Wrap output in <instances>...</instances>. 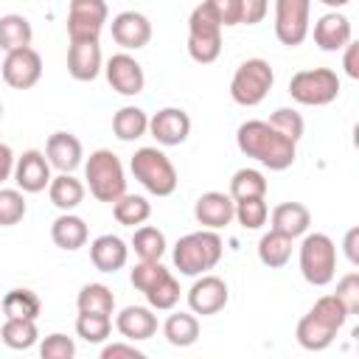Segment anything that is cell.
I'll return each instance as SVG.
<instances>
[{"label":"cell","instance_id":"cell-23","mask_svg":"<svg viewBox=\"0 0 359 359\" xmlns=\"http://www.w3.org/2000/svg\"><path fill=\"white\" fill-rule=\"evenodd\" d=\"M90 261L98 272H118L129 261V247H126L123 238H118L112 233H104L90 244Z\"/></svg>","mask_w":359,"mask_h":359},{"label":"cell","instance_id":"cell-8","mask_svg":"<svg viewBox=\"0 0 359 359\" xmlns=\"http://www.w3.org/2000/svg\"><path fill=\"white\" fill-rule=\"evenodd\" d=\"M289 95L303 107H325L339 95V76L331 67L297 70L289 79Z\"/></svg>","mask_w":359,"mask_h":359},{"label":"cell","instance_id":"cell-29","mask_svg":"<svg viewBox=\"0 0 359 359\" xmlns=\"http://www.w3.org/2000/svg\"><path fill=\"white\" fill-rule=\"evenodd\" d=\"M0 339L6 348L11 351H28L36 345L39 339V328L36 320H22V317H6L3 328H0Z\"/></svg>","mask_w":359,"mask_h":359},{"label":"cell","instance_id":"cell-21","mask_svg":"<svg viewBox=\"0 0 359 359\" xmlns=\"http://www.w3.org/2000/svg\"><path fill=\"white\" fill-rule=\"evenodd\" d=\"M115 328L129 342H143L157 334V314L151 311V306H126L115 317Z\"/></svg>","mask_w":359,"mask_h":359},{"label":"cell","instance_id":"cell-24","mask_svg":"<svg viewBox=\"0 0 359 359\" xmlns=\"http://www.w3.org/2000/svg\"><path fill=\"white\" fill-rule=\"evenodd\" d=\"M269 222H272V230L289 236V238H297L309 230L311 224V213L303 202H280L272 208L269 213Z\"/></svg>","mask_w":359,"mask_h":359},{"label":"cell","instance_id":"cell-7","mask_svg":"<svg viewBox=\"0 0 359 359\" xmlns=\"http://www.w3.org/2000/svg\"><path fill=\"white\" fill-rule=\"evenodd\" d=\"M300 272L311 286H328L337 275V244L325 233H309L300 241Z\"/></svg>","mask_w":359,"mask_h":359},{"label":"cell","instance_id":"cell-50","mask_svg":"<svg viewBox=\"0 0 359 359\" xmlns=\"http://www.w3.org/2000/svg\"><path fill=\"white\" fill-rule=\"evenodd\" d=\"M356 241H359V227H351L348 233H345V255H348V261L356 266L359 264V250H356Z\"/></svg>","mask_w":359,"mask_h":359},{"label":"cell","instance_id":"cell-3","mask_svg":"<svg viewBox=\"0 0 359 359\" xmlns=\"http://www.w3.org/2000/svg\"><path fill=\"white\" fill-rule=\"evenodd\" d=\"M224 255V244L219 238L216 230H196V233H188L182 236L177 244H174V266L180 269V275H188V278H196V275H205L210 272Z\"/></svg>","mask_w":359,"mask_h":359},{"label":"cell","instance_id":"cell-40","mask_svg":"<svg viewBox=\"0 0 359 359\" xmlns=\"http://www.w3.org/2000/svg\"><path fill=\"white\" fill-rule=\"evenodd\" d=\"M25 196L20 188H0V227H14L25 219Z\"/></svg>","mask_w":359,"mask_h":359},{"label":"cell","instance_id":"cell-22","mask_svg":"<svg viewBox=\"0 0 359 359\" xmlns=\"http://www.w3.org/2000/svg\"><path fill=\"white\" fill-rule=\"evenodd\" d=\"M104 67L101 45L95 42H70L67 48V73L76 81H93Z\"/></svg>","mask_w":359,"mask_h":359},{"label":"cell","instance_id":"cell-6","mask_svg":"<svg viewBox=\"0 0 359 359\" xmlns=\"http://www.w3.org/2000/svg\"><path fill=\"white\" fill-rule=\"evenodd\" d=\"M272 84H275L272 65L261 56H252V59H244L236 67L233 81H230V98L238 107H258L269 95Z\"/></svg>","mask_w":359,"mask_h":359},{"label":"cell","instance_id":"cell-13","mask_svg":"<svg viewBox=\"0 0 359 359\" xmlns=\"http://www.w3.org/2000/svg\"><path fill=\"white\" fill-rule=\"evenodd\" d=\"M227 300H230V289L219 275H208V272L196 275L194 286L188 289V309L202 317L219 314L227 306Z\"/></svg>","mask_w":359,"mask_h":359},{"label":"cell","instance_id":"cell-14","mask_svg":"<svg viewBox=\"0 0 359 359\" xmlns=\"http://www.w3.org/2000/svg\"><path fill=\"white\" fill-rule=\"evenodd\" d=\"M104 73H107L109 87H112L118 95L132 98V95L143 93V87H146V76H143L140 62H137L132 53H126V50H123V53L109 56V59H107Z\"/></svg>","mask_w":359,"mask_h":359},{"label":"cell","instance_id":"cell-32","mask_svg":"<svg viewBox=\"0 0 359 359\" xmlns=\"http://www.w3.org/2000/svg\"><path fill=\"white\" fill-rule=\"evenodd\" d=\"M112 216L118 224L123 227H135V224H143L149 216H151V205L146 196H137V194H121L115 202H112Z\"/></svg>","mask_w":359,"mask_h":359},{"label":"cell","instance_id":"cell-17","mask_svg":"<svg viewBox=\"0 0 359 359\" xmlns=\"http://www.w3.org/2000/svg\"><path fill=\"white\" fill-rule=\"evenodd\" d=\"M109 31H112V39L123 50H140L151 39V22L140 11H121V14H115Z\"/></svg>","mask_w":359,"mask_h":359},{"label":"cell","instance_id":"cell-35","mask_svg":"<svg viewBox=\"0 0 359 359\" xmlns=\"http://www.w3.org/2000/svg\"><path fill=\"white\" fill-rule=\"evenodd\" d=\"M79 311H93V314H112L115 311V294L104 283H84L79 297H76Z\"/></svg>","mask_w":359,"mask_h":359},{"label":"cell","instance_id":"cell-26","mask_svg":"<svg viewBox=\"0 0 359 359\" xmlns=\"http://www.w3.org/2000/svg\"><path fill=\"white\" fill-rule=\"evenodd\" d=\"M163 337L174 348H188L199 339V320L194 311H174L163 323Z\"/></svg>","mask_w":359,"mask_h":359},{"label":"cell","instance_id":"cell-37","mask_svg":"<svg viewBox=\"0 0 359 359\" xmlns=\"http://www.w3.org/2000/svg\"><path fill=\"white\" fill-rule=\"evenodd\" d=\"M146 294V300H149V306L154 309V311H171L177 303H180V283H177V278L168 272V275H163L149 292H143Z\"/></svg>","mask_w":359,"mask_h":359},{"label":"cell","instance_id":"cell-42","mask_svg":"<svg viewBox=\"0 0 359 359\" xmlns=\"http://www.w3.org/2000/svg\"><path fill=\"white\" fill-rule=\"evenodd\" d=\"M163 275H168V269L160 264V261H137L135 269L129 272V280L137 292H149Z\"/></svg>","mask_w":359,"mask_h":359},{"label":"cell","instance_id":"cell-52","mask_svg":"<svg viewBox=\"0 0 359 359\" xmlns=\"http://www.w3.org/2000/svg\"><path fill=\"white\" fill-rule=\"evenodd\" d=\"M0 118H3V104H0Z\"/></svg>","mask_w":359,"mask_h":359},{"label":"cell","instance_id":"cell-47","mask_svg":"<svg viewBox=\"0 0 359 359\" xmlns=\"http://www.w3.org/2000/svg\"><path fill=\"white\" fill-rule=\"evenodd\" d=\"M101 359H143V351L126 342H109L101 348Z\"/></svg>","mask_w":359,"mask_h":359},{"label":"cell","instance_id":"cell-49","mask_svg":"<svg viewBox=\"0 0 359 359\" xmlns=\"http://www.w3.org/2000/svg\"><path fill=\"white\" fill-rule=\"evenodd\" d=\"M14 151H11V146H6V143H0V182H6L8 177H11V171H14Z\"/></svg>","mask_w":359,"mask_h":359},{"label":"cell","instance_id":"cell-5","mask_svg":"<svg viewBox=\"0 0 359 359\" xmlns=\"http://www.w3.org/2000/svg\"><path fill=\"white\" fill-rule=\"evenodd\" d=\"M135 180L154 196H171L177 191V168L174 163L157 149V146H143L132 154V163H129Z\"/></svg>","mask_w":359,"mask_h":359},{"label":"cell","instance_id":"cell-51","mask_svg":"<svg viewBox=\"0 0 359 359\" xmlns=\"http://www.w3.org/2000/svg\"><path fill=\"white\" fill-rule=\"evenodd\" d=\"M323 6H328V8H342V6H348L351 0H320Z\"/></svg>","mask_w":359,"mask_h":359},{"label":"cell","instance_id":"cell-15","mask_svg":"<svg viewBox=\"0 0 359 359\" xmlns=\"http://www.w3.org/2000/svg\"><path fill=\"white\" fill-rule=\"evenodd\" d=\"M17 188L22 194H39L50 185V163L45 157V151L39 149H28L14 160V171H11Z\"/></svg>","mask_w":359,"mask_h":359},{"label":"cell","instance_id":"cell-19","mask_svg":"<svg viewBox=\"0 0 359 359\" xmlns=\"http://www.w3.org/2000/svg\"><path fill=\"white\" fill-rule=\"evenodd\" d=\"M45 157L50 163V168L62 171V174H73L79 165H81V157H84V149H81V140L70 132H53L45 143Z\"/></svg>","mask_w":359,"mask_h":359},{"label":"cell","instance_id":"cell-27","mask_svg":"<svg viewBox=\"0 0 359 359\" xmlns=\"http://www.w3.org/2000/svg\"><path fill=\"white\" fill-rule=\"evenodd\" d=\"M48 196L50 202L65 213V210H76L81 202H84V182L76 180L73 174H62L59 177H50V185H48Z\"/></svg>","mask_w":359,"mask_h":359},{"label":"cell","instance_id":"cell-46","mask_svg":"<svg viewBox=\"0 0 359 359\" xmlns=\"http://www.w3.org/2000/svg\"><path fill=\"white\" fill-rule=\"evenodd\" d=\"M238 3H241V25H258L269 11V0H238Z\"/></svg>","mask_w":359,"mask_h":359},{"label":"cell","instance_id":"cell-45","mask_svg":"<svg viewBox=\"0 0 359 359\" xmlns=\"http://www.w3.org/2000/svg\"><path fill=\"white\" fill-rule=\"evenodd\" d=\"M342 306L348 309V314H356L359 311V272H348L339 283H337V292H334Z\"/></svg>","mask_w":359,"mask_h":359},{"label":"cell","instance_id":"cell-30","mask_svg":"<svg viewBox=\"0 0 359 359\" xmlns=\"http://www.w3.org/2000/svg\"><path fill=\"white\" fill-rule=\"evenodd\" d=\"M112 132H115L118 140L132 143V140H137L149 132V115L140 107H121L112 115Z\"/></svg>","mask_w":359,"mask_h":359},{"label":"cell","instance_id":"cell-44","mask_svg":"<svg viewBox=\"0 0 359 359\" xmlns=\"http://www.w3.org/2000/svg\"><path fill=\"white\" fill-rule=\"evenodd\" d=\"M202 6L216 17L222 28L241 25V3L238 0H202Z\"/></svg>","mask_w":359,"mask_h":359},{"label":"cell","instance_id":"cell-48","mask_svg":"<svg viewBox=\"0 0 359 359\" xmlns=\"http://www.w3.org/2000/svg\"><path fill=\"white\" fill-rule=\"evenodd\" d=\"M342 50H345V56H342V67H345V73H348L351 79H359V45L351 39Z\"/></svg>","mask_w":359,"mask_h":359},{"label":"cell","instance_id":"cell-12","mask_svg":"<svg viewBox=\"0 0 359 359\" xmlns=\"http://www.w3.org/2000/svg\"><path fill=\"white\" fill-rule=\"evenodd\" d=\"M3 81L14 90H31L39 79H42V56L25 45V48H17V50H8L6 59H3Z\"/></svg>","mask_w":359,"mask_h":359},{"label":"cell","instance_id":"cell-11","mask_svg":"<svg viewBox=\"0 0 359 359\" xmlns=\"http://www.w3.org/2000/svg\"><path fill=\"white\" fill-rule=\"evenodd\" d=\"M311 0H275V36L286 48L303 45L309 36Z\"/></svg>","mask_w":359,"mask_h":359},{"label":"cell","instance_id":"cell-34","mask_svg":"<svg viewBox=\"0 0 359 359\" xmlns=\"http://www.w3.org/2000/svg\"><path fill=\"white\" fill-rule=\"evenodd\" d=\"M42 311V300L31 289H11L3 297V314L6 317H22V320H36Z\"/></svg>","mask_w":359,"mask_h":359},{"label":"cell","instance_id":"cell-18","mask_svg":"<svg viewBox=\"0 0 359 359\" xmlns=\"http://www.w3.org/2000/svg\"><path fill=\"white\" fill-rule=\"evenodd\" d=\"M233 213H236V202L230 194H222V191H208L196 199L194 205V216L202 227L208 230H222L233 222Z\"/></svg>","mask_w":359,"mask_h":359},{"label":"cell","instance_id":"cell-9","mask_svg":"<svg viewBox=\"0 0 359 359\" xmlns=\"http://www.w3.org/2000/svg\"><path fill=\"white\" fill-rule=\"evenodd\" d=\"M188 53L199 65H210L222 53V25L202 3L188 17Z\"/></svg>","mask_w":359,"mask_h":359},{"label":"cell","instance_id":"cell-38","mask_svg":"<svg viewBox=\"0 0 359 359\" xmlns=\"http://www.w3.org/2000/svg\"><path fill=\"white\" fill-rule=\"evenodd\" d=\"M76 334L84 342H104L112 334V320H109V314L79 311V317H76Z\"/></svg>","mask_w":359,"mask_h":359},{"label":"cell","instance_id":"cell-33","mask_svg":"<svg viewBox=\"0 0 359 359\" xmlns=\"http://www.w3.org/2000/svg\"><path fill=\"white\" fill-rule=\"evenodd\" d=\"M132 250L140 261H160L165 252V236L160 227L151 224H140L132 236Z\"/></svg>","mask_w":359,"mask_h":359},{"label":"cell","instance_id":"cell-28","mask_svg":"<svg viewBox=\"0 0 359 359\" xmlns=\"http://www.w3.org/2000/svg\"><path fill=\"white\" fill-rule=\"evenodd\" d=\"M292 241H294V238H289V236H283V233H278V230L264 233L261 241H258V261H261L264 266H269V269L286 266L289 258H292Z\"/></svg>","mask_w":359,"mask_h":359},{"label":"cell","instance_id":"cell-16","mask_svg":"<svg viewBox=\"0 0 359 359\" xmlns=\"http://www.w3.org/2000/svg\"><path fill=\"white\" fill-rule=\"evenodd\" d=\"M149 132L160 146H180L191 135V118L180 107H163L149 118Z\"/></svg>","mask_w":359,"mask_h":359},{"label":"cell","instance_id":"cell-20","mask_svg":"<svg viewBox=\"0 0 359 359\" xmlns=\"http://www.w3.org/2000/svg\"><path fill=\"white\" fill-rule=\"evenodd\" d=\"M353 39L351 20L339 11H328L314 22V45L320 50H342Z\"/></svg>","mask_w":359,"mask_h":359},{"label":"cell","instance_id":"cell-2","mask_svg":"<svg viewBox=\"0 0 359 359\" xmlns=\"http://www.w3.org/2000/svg\"><path fill=\"white\" fill-rule=\"evenodd\" d=\"M348 317L351 314L342 306V300L337 294H325L309 309V314L300 317L294 337L306 351H325L339 334V328L348 323Z\"/></svg>","mask_w":359,"mask_h":359},{"label":"cell","instance_id":"cell-4","mask_svg":"<svg viewBox=\"0 0 359 359\" xmlns=\"http://www.w3.org/2000/svg\"><path fill=\"white\" fill-rule=\"evenodd\" d=\"M84 180H87L90 194L98 202H109L112 205L121 194H126L123 165H121L118 154L109 151V149H95L87 157V163H84Z\"/></svg>","mask_w":359,"mask_h":359},{"label":"cell","instance_id":"cell-31","mask_svg":"<svg viewBox=\"0 0 359 359\" xmlns=\"http://www.w3.org/2000/svg\"><path fill=\"white\" fill-rule=\"evenodd\" d=\"M31 39H34V28H31L28 17H22V14H3L0 17V48L6 53L31 45Z\"/></svg>","mask_w":359,"mask_h":359},{"label":"cell","instance_id":"cell-36","mask_svg":"<svg viewBox=\"0 0 359 359\" xmlns=\"http://www.w3.org/2000/svg\"><path fill=\"white\" fill-rule=\"evenodd\" d=\"M230 196L233 202L238 199H252V196H266V180L258 168H238L230 180Z\"/></svg>","mask_w":359,"mask_h":359},{"label":"cell","instance_id":"cell-43","mask_svg":"<svg viewBox=\"0 0 359 359\" xmlns=\"http://www.w3.org/2000/svg\"><path fill=\"white\" fill-rule=\"evenodd\" d=\"M39 356L42 359H73L76 356V342L67 334H48L39 345Z\"/></svg>","mask_w":359,"mask_h":359},{"label":"cell","instance_id":"cell-1","mask_svg":"<svg viewBox=\"0 0 359 359\" xmlns=\"http://www.w3.org/2000/svg\"><path fill=\"white\" fill-rule=\"evenodd\" d=\"M236 146L269 171H286L297 157V143L280 135L269 121H244L236 129Z\"/></svg>","mask_w":359,"mask_h":359},{"label":"cell","instance_id":"cell-25","mask_svg":"<svg viewBox=\"0 0 359 359\" xmlns=\"http://www.w3.org/2000/svg\"><path fill=\"white\" fill-rule=\"evenodd\" d=\"M50 238H53V244H56L59 250L73 252V250H79V247L87 244L90 230H87V222H84L81 216H76L73 210H65L59 219H53V224H50Z\"/></svg>","mask_w":359,"mask_h":359},{"label":"cell","instance_id":"cell-41","mask_svg":"<svg viewBox=\"0 0 359 359\" xmlns=\"http://www.w3.org/2000/svg\"><path fill=\"white\" fill-rule=\"evenodd\" d=\"M269 123H272L280 135H286L289 140H294V143L303 137V129H306L303 115H300L297 109H292V107H280V109H275V112L269 115Z\"/></svg>","mask_w":359,"mask_h":359},{"label":"cell","instance_id":"cell-10","mask_svg":"<svg viewBox=\"0 0 359 359\" xmlns=\"http://www.w3.org/2000/svg\"><path fill=\"white\" fill-rule=\"evenodd\" d=\"M109 8L104 0H70L67 8V36L70 42H95L104 31Z\"/></svg>","mask_w":359,"mask_h":359},{"label":"cell","instance_id":"cell-39","mask_svg":"<svg viewBox=\"0 0 359 359\" xmlns=\"http://www.w3.org/2000/svg\"><path fill=\"white\" fill-rule=\"evenodd\" d=\"M233 219H238V224L244 230H258L266 224L269 219V208L264 202V196H252V199H238L236 202V213Z\"/></svg>","mask_w":359,"mask_h":359}]
</instances>
